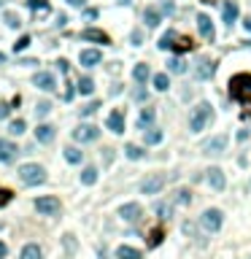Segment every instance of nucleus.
<instances>
[{"label":"nucleus","instance_id":"nucleus-1","mask_svg":"<svg viewBox=\"0 0 251 259\" xmlns=\"http://www.w3.org/2000/svg\"><path fill=\"white\" fill-rule=\"evenodd\" d=\"M214 106L208 103V100H200L197 106L189 111V132H194V135H200V132H206L211 124H214Z\"/></svg>","mask_w":251,"mask_h":259},{"label":"nucleus","instance_id":"nucleus-2","mask_svg":"<svg viewBox=\"0 0 251 259\" xmlns=\"http://www.w3.org/2000/svg\"><path fill=\"white\" fill-rule=\"evenodd\" d=\"M197 227H200V230H206L208 235L222 232V227H224V211L222 208H206L197 216Z\"/></svg>","mask_w":251,"mask_h":259},{"label":"nucleus","instance_id":"nucleus-3","mask_svg":"<svg viewBox=\"0 0 251 259\" xmlns=\"http://www.w3.org/2000/svg\"><path fill=\"white\" fill-rule=\"evenodd\" d=\"M19 181L25 186H41L46 184V168L38 162H25L19 165Z\"/></svg>","mask_w":251,"mask_h":259},{"label":"nucleus","instance_id":"nucleus-4","mask_svg":"<svg viewBox=\"0 0 251 259\" xmlns=\"http://www.w3.org/2000/svg\"><path fill=\"white\" fill-rule=\"evenodd\" d=\"M227 146H230V135H227V132H216V135H211L206 143L200 146V151L206 157H211V160H216V157H222L227 151Z\"/></svg>","mask_w":251,"mask_h":259},{"label":"nucleus","instance_id":"nucleus-5","mask_svg":"<svg viewBox=\"0 0 251 259\" xmlns=\"http://www.w3.org/2000/svg\"><path fill=\"white\" fill-rule=\"evenodd\" d=\"M165 184H168L165 173H148L143 181L138 184V192H140V194H146V197H157V194H162Z\"/></svg>","mask_w":251,"mask_h":259},{"label":"nucleus","instance_id":"nucleus-6","mask_svg":"<svg viewBox=\"0 0 251 259\" xmlns=\"http://www.w3.org/2000/svg\"><path fill=\"white\" fill-rule=\"evenodd\" d=\"M203 181H206L214 192H224L227 189V176L219 165H211V168L203 170Z\"/></svg>","mask_w":251,"mask_h":259},{"label":"nucleus","instance_id":"nucleus-7","mask_svg":"<svg viewBox=\"0 0 251 259\" xmlns=\"http://www.w3.org/2000/svg\"><path fill=\"white\" fill-rule=\"evenodd\" d=\"M230 92H232V97L235 100H251V76L248 73H243V76H232V81H230Z\"/></svg>","mask_w":251,"mask_h":259},{"label":"nucleus","instance_id":"nucleus-8","mask_svg":"<svg viewBox=\"0 0 251 259\" xmlns=\"http://www.w3.org/2000/svg\"><path fill=\"white\" fill-rule=\"evenodd\" d=\"M116 216L127 224H138L140 219H143V205H140V202H122V205L116 208Z\"/></svg>","mask_w":251,"mask_h":259},{"label":"nucleus","instance_id":"nucleus-9","mask_svg":"<svg viewBox=\"0 0 251 259\" xmlns=\"http://www.w3.org/2000/svg\"><path fill=\"white\" fill-rule=\"evenodd\" d=\"M100 138V127L97 124H89V122H84V124H78V127L73 130V140L76 143H95V140Z\"/></svg>","mask_w":251,"mask_h":259},{"label":"nucleus","instance_id":"nucleus-10","mask_svg":"<svg viewBox=\"0 0 251 259\" xmlns=\"http://www.w3.org/2000/svg\"><path fill=\"white\" fill-rule=\"evenodd\" d=\"M35 211L41 216H57L62 211V202H60V197H54V194H46V197L35 200Z\"/></svg>","mask_w":251,"mask_h":259},{"label":"nucleus","instance_id":"nucleus-11","mask_svg":"<svg viewBox=\"0 0 251 259\" xmlns=\"http://www.w3.org/2000/svg\"><path fill=\"white\" fill-rule=\"evenodd\" d=\"M216 73V62L211 57H197L194 62V76H197V81H211Z\"/></svg>","mask_w":251,"mask_h":259},{"label":"nucleus","instance_id":"nucleus-12","mask_svg":"<svg viewBox=\"0 0 251 259\" xmlns=\"http://www.w3.org/2000/svg\"><path fill=\"white\" fill-rule=\"evenodd\" d=\"M106 130L114 132V135H124V130H127V124H124V111L114 108V111L106 116Z\"/></svg>","mask_w":251,"mask_h":259},{"label":"nucleus","instance_id":"nucleus-13","mask_svg":"<svg viewBox=\"0 0 251 259\" xmlns=\"http://www.w3.org/2000/svg\"><path fill=\"white\" fill-rule=\"evenodd\" d=\"M152 127H157V108H140V114L135 116V130L146 132Z\"/></svg>","mask_w":251,"mask_h":259},{"label":"nucleus","instance_id":"nucleus-14","mask_svg":"<svg viewBox=\"0 0 251 259\" xmlns=\"http://www.w3.org/2000/svg\"><path fill=\"white\" fill-rule=\"evenodd\" d=\"M33 84L41 92H54L57 89V78H54V73H49V70H38V73L33 76Z\"/></svg>","mask_w":251,"mask_h":259},{"label":"nucleus","instance_id":"nucleus-15","mask_svg":"<svg viewBox=\"0 0 251 259\" xmlns=\"http://www.w3.org/2000/svg\"><path fill=\"white\" fill-rule=\"evenodd\" d=\"M197 33L203 41H214L216 38V27H214V19L208 14H197Z\"/></svg>","mask_w":251,"mask_h":259},{"label":"nucleus","instance_id":"nucleus-16","mask_svg":"<svg viewBox=\"0 0 251 259\" xmlns=\"http://www.w3.org/2000/svg\"><path fill=\"white\" fill-rule=\"evenodd\" d=\"M238 17H240L238 3H235V0H224V3H222V22H224V27H232L235 22H238Z\"/></svg>","mask_w":251,"mask_h":259},{"label":"nucleus","instance_id":"nucleus-17","mask_svg":"<svg viewBox=\"0 0 251 259\" xmlns=\"http://www.w3.org/2000/svg\"><path fill=\"white\" fill-rule=\"evenodd\" d=\"M152 211L162 219V222H170V219H173V214H176V202H173V200H154Z\"/></svg>","mask_w":251,"mask_h":259},{"label":"nucleus","instance_id":"nucleus-18","mask_svg":"<svg viewBox=\"0 0 251 259\" xmlns=\"http://www.w3.org/2000/svg\"><path fill=\"white\" fill-rule=\"evenodd\" d=\"M17 154H19V148H17V143H14V140L0 138V162H3V165H11L14 160H17Z\"/></svg>","mask_w":251,"mask_h":259},{"label":"nucleus","instance_id":"nucleus-19","mask_svg":"<svg viewBox=\"0 0 251 259\" xmlns=\"http://www.w3.org/2000/svg\"><path fill=\"white\" fill-rule=\"evenodd\" d=\"M78 62H81V68H97L100 62H103V51L100 49H81Z\"/></svg>","mask_w":251,"mask_h":259},{"label":"nucleus","instance_id":"nucleus-20","mask_svg":"<svg viewBox=\"0 0 251 259\" xmlns=\"http://www.w3.org/2000/svg\"><path fill=\"white\" fill-rule=\"evenodd\" d=\"M57 138V127H54V124H38L35 127V140L38 143H52V140Z\"/></svg>","mask_w":251,"mask_h":259},{"label":"nucleus","instance_id":"nucleus-21","mask_svg":"<svg viewBox=\"0 0 251 259\" xmlns=\"http://www.w3.org/2000/svg\"><path fill=\"white\" fill-rule=\"evenodd\" d=\"M162 17H165V14L160 11V9H157V6H146V11H143V22H146V27H160L162 25Z\"/></svg>","mask_w":251,"mask_h":259},{"label":"nucleus","instance_id":"nucleus-22","mask_svg":"<svg viewBox=\"0 0 251 259\" xmlns=\"http://www.w3.org/2000/svg\"><path fill=\"white\" fill-rule=\"evenodd\" d=\"M176 202V205H181V208H186V205H192V200H194V194H192V189L189 186H178V189L173 192V197H170Z\"/></svg>","mask_w":251,"mask_h":259},{"label":"nucleus","instance_id":"nucleus-23","mask_svg":"<svg viewBox=\"0 0 251 259\" xmlns=\"http://www.w3.org/2000/svg\"><path fill=\"white\" fill-rule=\"evenodd\" d=\"M148 78H152V68H148L146 62H138V65L132 68V81H135L138 86H143Z\"/></svg>","mask_w":251,"mask_h":259},{"label":"nucleus","instance_id":"nucleus-24","mask_svg":"<svg viewBox=\"0 0 251 259\" xmlns=\"http://www.w3.org/2000/svg\"><path fill=\"white\" fill-rule=\"evenodd\" d=\"M124 157H127L130 162H140V160H146V146H138V143H127L124 146Z\"/></svg>","mask_w":251,"mask_h":259},{"label":"nucleus","instance_id":"nucleus-25","mask_svg":"<svg viewBox=\"0 0 251 259\" xmlns=\"http://www.w3.org/2000/svg\"><path fill=\"white\" fill-rule=\"evenodd\" d=\"M100 178V170L95 168V165H87V168L81 170V176H78V181H81L84 186H95Z\"/></svg>","mask_w":251,"mask_h":259},{"label":"nucleus","instance_id":"nucleus-26","mask_svg":"<svg viewBox=\"0 0 251 259\" xmlns=\"http://www.w3.org/2000/svg\"><path fill=\"white\" fill-rule=\"evenodd\" d=\"M62 157H65L68 165H81L84 162V151L78 146H65L62 148Z\"/></svg>","mask_w":251,"mask_h":259},{"label":"nucleus","instance_id":"nucleus-27","mask_svg":"<svg viewBox=\"0 0 251 259\" xmlns=\"http://www.w3.org/2000/svg\"><path fill=\"white\" fill-rule=\"evenodd\" d=\"M186 70H189V65H186V60H184V57H178V54H176V57H170V60H168V73L184 76Z\"/></svg>","mask_w":251,"mask_h":259},{"label":"nucleus","instance_id":"nucleus-28","mask_svg":"<svg viewBox=\"0 0 251 259\" xmlns=\"http://www.w3.org/2000/svg\"><path fill=\"white\" fill-rule=\"evenodd\" d=\"M165 140V132L160 130V127H152V130H146L143 132V146L148 148V146H160Z\"/></svg>","mask_w":251,"mask_h":259},{"label":"nucleus","instance_id":"nucleus-29","mask_svg":"<svg viewBox=\"0 0 251 259\" xmlns=\"http://www.w3.org/2000/svg\"><path fill=\"white\" fill-rule=\"evenodd\" d=\"M116 259H143V251L135 248V246H119L114 251Z\"/></svg>","mask_w":251,"mask_h":259},{"label":"nucleus","instance_id":"nucleus-30","mask_svg":"<svg viewBox=\"0 0 251 259\" xmlns=\"http://www.w3.org/2000/svg\"><path fill=\"white\" fill-rule=\"evenodd\" d=\"M19 259H43V251L38 243H27V246L19 251Z\"/></svg>","mask_w":251,"mask_h":259},{"label":"nucleus","instance_id":"nucleus-31","mask_svg":"<svg viewBox=\"0 0 251 259\" xmlns=\"http://www.w3.org/2000/svg\"><path fill=\"white\" fill-rule=\"evenodd\" d=\"M81 41H95V43H103L106 46L108 43V35L103 33V30H92L89 27V30H84V33H81Z\"/></svg>","mask_w":251,"mask_h":259},{"label":"nucleus","instance_id":"nucleus-32","mask_svg":"<svg viewBox=\"0 0 251 259\" xmlns=\"http://www.w3.org/2000/svg\"><path fill=\"white\" fill-rule=\"evenodd\" d=\"M152 84H154L157 92H168L170 89V76L168 73H154L152 76Z\"/></svg>","mask_w":251,"mask_h":259},{"label":"nucleus","instance_id":"nucleus-33","mask_svg":"<svg viewBox=\"0 0 251 259\" xmlns=\"http://www.w3.org/2000/svg\"><path fill=\"white\" fill-rule=\"evenodd\" d=\"M76 89H78V95H95V81H92L89 76H84V78H78V84H76Z\"/></svg>","mask_w":251,"mask_h":259},{"label":"nucleus","instance_id":"nucleus-34","mask_svg":"<svg viewBox=\"0 0 251 259\" xmlns=\"http://www.w3.org/2000/svg\"><path fill=\"white\" fill-rule=\"evenodd\" d=\"M173 41H176V30H168V33H165L160 41H157V49H165V51L173 49V46H176Z\"/></svg>","mask_w":251,"mask_h":259},{"label":"nucleus","instance_id":"nucleus-35","mask_svg":"<svg viewBox=\"0 0 251 259\" xmlns=\"http://www.w3.org/2000/svg\"><path fill=\"white\" fill-rule=\"evenodd\" d=\"M3 22H6V27H11V30H19L22 27V19H19L17 11H6L3 14Z\"/></svg>","mask_w":251,"mask_h":259},{"label":"nucleus","instance_id":"nucleus-36","mask_svg":"<svg viewBox=\"0 0 251 259\" xmlns=\"http://www.w3.org/2000/svg\"><path fill=\"white\" fill-rule=\"evenodd\" d=\"M9 132H11V135H25V132H27V122L25 119H14L11 124H9Z\"/></svg>","mask_w":251,"mask_h":259},{"label":"nucleus","instance_id":"nucleus-37","mask_svg":"<svg viewBox=\"0 0 251 259\" xmlns=\"http://www.w3.org/2000/svg\"><path fill=\"white\" fill-rule=\"evenodd\" d=\"M27 9L30 11H41V14H46V11H49V0H27Z\"/></svg>","mask_w":251,"mask_h":259},{"label":"nucleus","instance_id":"nucleus-38","mask_svg":"<svg viewBox=\"0 0 251 259\" xmlns=\"http://www.w3.org/2000/svg\"><path fill=\"white\" fill-rule=\"evenodd\" d=\"M49 114H52V103H49V100H41V103L35 106V116H38V119H43V116H49Z\"/></svg>","mask_w":251,"mask_h":259},{"label":"nucleus","instance_id":"nucleus-39","mask_svg":"<svg viewBox=\"0 0 251 259\" xmlns=\"http://www.w3.org/2000/svg\"><path fill=\"white\" fill-rule=\"evenodd\" d=\"M97 108H100V100H92V103L81 106V116H84V119H87V116H95V114H97Z\"/></svg>","mask_w":251,"mask_h":259},{"label":"nucleus","instance_id":"nucleus-40","mask_svg":"<svg viewBox=\"0 0 251 259\" xmlns=\"http://www.w3.org/2000/svg\"><path fill=\"white\" fill-rule=\"evenodd\" d=\"M30 43H33V38H30V35H22L19 41L14 43V51H17V54H19V51H25V49H27Z\"/></svg>","mask_w":251,"mask_h":259},{"label":"nucleus","instance_id":"nucleus-41","mask_svg":"<svg viewBox=\"0 0 251 259\" xmlns=\"http://www.w3.org/2000/svg\"><path fill=\"white\" fill-rule=\"evenodd\" d=\"M143 30H132V33H130V43L132 46H143Z\"/></svg>","mask_w":251,"mask_h":259},{"label":"nucleus","instance_id":"nucleus-42","mask_svg":"<svg viewBox=\"0 0 251 259\" xmlns=\"http://www.w3.org/2000/svg\"><path fill=\"white\" fill-rule=\"evenodd\" d=\"M132 100H135V103H146V100H148V92L143 89V86H138V89L132 92Z\"/></svg>","mask_w":251,"mask_h":259},{"label":"nucleus","instance_id":"nucleus-43","mask_svg":"<svg viewBox=\"0 0 251 259\" xmlns=\"http://www.w3.org/2000/svg\"><path fill=\"white\" fill-rule=\"evenodd\" d=\"M162 238H165V232H162V230H152V238H148V246H160V243H162Z\"/></svg>","mask_w":251,"mask_h":259},{"label":"nucleus","instance_id":"nucleus-44","mask_svg":"<svg viewBox=\"0 0 251 259\" xmlns=\"http://www.w3.org/2000/svg\"><path fill=\"white\" fill-rule=\"evenodd\" d=\"M62 243H65V251H68V254H73V251H76V238H73L70 232L62 238Z\"/></svg>","mask_w":251,"mask_h":259},{"label":"nucleus","instance_id":"nucleus-45","mask_svg":"<svg viewBox=\"0 0 251 259\" xmlns=\"http://www.w3.org/2000/svg\"><path fill=\"white\" fill-rule=\"evenodd\" d=\"M160 11H162V14H176V3H173V0H162V3H160Z\"/></svg>","mask_w":251,"mask_h":259},{"label":"nucleus","instance_id":"nucleus-46","mask_svg":"<svg viewBox=\"0 0 251 259\" xmlns=\"http://www.w3.org/2000/svg\"><path fill=\"white\" fill-rule=\"evenodd\" d=\"M248 138H251V132H248L246 127H240L238 132H235V140H238V143H240V146H243V143H246V140H248Z\"/></svg>","mask_w":251,"mask_h":259},{"label":"nucleus","instance_id":"nucleus-47","mask_svg":"<svg viewBox=\"0 0 251 259\" xmlns=\"http://www.w3.org/2000/svg\"><path fill=\"white\" fill-rule=\"evenodd\" d=\"M68 6H73V9H84L87 6V0H65Z\"/></svg>","mask_w":251,"mask_h":259},{"label":"nucleus","instance_id":"nucleus-48","mask_svg":"<svg viewBox=\"0 0 251 259\" xmlns=\"http://www.w3.org/2000/svg\"><path fill=\"white\" fill-rule=\"evenodd\" d=\"M103 160H106V165L114 162V148H103Z\"/></svg>","mask_w":251,"mask_h":259},{"label":"nucleus","instance_id":"nucleus-49","mask_svg":"<svg viewBox=\"0 0 251 259\" xmlns=\"http://www.w3.org/2000/svg\"><path fill=\"white\" fill-rule=\"evenodd\" d=\"M9 114H11V108L6 106V103H0V122H3V119H6V116H9Z\"/></svg>","mask_w":251,"mask_h":259},{"label":"nucleus","instance_id":"nucleus-50","mask_svg":"<svg viewBox=\"0 0 251 259\" xmlns=\"http://www.w3.org/2000/svg\"><path fill=\"white\" fill-rule=\"evenodd\" d=\"M84 19H97V11L95 9H84Z\"/></svg>","mask_w":251,"mask_h":259},{"label":"nucleus","instance_id":"nucleus-51","mask_svg":"<svg viewBox=\"0 0 251 259\" xmlns=\"http://www.w3.org/2000/svg\"><path fill=\"white\" fill-rule=\"evenodd\" d=\"M57 68H60V73H68V68H70V65H68V60H60V62H57Z\"/></svg>","mask_w":251,"mask_h":259},{"label":"nucleus","instance_id":"nucleus-52","mask_svg":"<svg viewBox=\"0 0 251 259\" xmlns=\"http://www.w3.org/2000/svg\"><path fill=\"white\" fill-rule=\"evenodd\" d=\"M68 25V17H65V14H60V17H57V27H65Z\"/></svg>","mask_w":251,"mask_h":259},{"label":"nucleus","instance_id":"nucleus-53","mask_svg":"<svg viewBox=\"0 0 251 259\" xmlns=\"http://www.w3.org/2000/svg\"><path fill=\"white\" fill-rule=\"evenodd\" d=\"M238 165H240V168H246V165H248V157L240 154V157H238Z\"/></svg>","mask_w":251,"mask_h":259},{"label":"nucleus","instance_id":"nucleus-54","mask_svg":"<svg viewBox=\"0 0 251 259\" xmlns=\"http://www.w3.org/2000/svg\"><path fill=\"white\" fill-rule=\"evenodd\" d=\"M243 30H246V33H251V17L243 19Z\"/></svg>","mask_w":251,"mask_h":259},{"label":"nucleus","instance_id":"nucleus-55","mask_svg":"<svg viewBox=\"0 0 251 259\" xmlns=\"http://www.w3.org/2000/svg\"><path fill=\"white\" fill-rule=\"evenodd\" d=\"M6 254H9V246H6V243H0V259H3Z\"/></svg>","mask_w":251,"mask_h":259},{"label":"nucleus","instance_id":"nucleus-56","mask_svg":"<svg viewBox=\"0 0 251 259\" xmlns=\"http://www.w3.org/2000/svg\"><path fill=\"white\" fill-rule=\"evenodd\" d=\"M3 62H6V54H3V51H0V65H3Z\"/></svg>","mask_w":251,"mask_h":259},{"label":"nucleus","instance_id":"nucleus-57","mask_svg":"<svg viewBox=\"0 0 251 259\" xmlns=\"http://www.w3.org/2000/svg\"><path fill=\"white\" fill-rule=\"evenodd\" d=\"M116 3H130V0H116Z\"/></svg>","mask_w":251,"mask_h":259},{"label":"nucleus","instance_id":"nucleus-58","mask_svg":"<svg viewBox=\"0 0 251 259\" xmlns=\"http://www.w3.org/2000/svg\"><path fill=\"white\" fill-rule=\"evenodd\" d=\"M0 9H3V0H0Z\"/></svg>","mask_w":251,"mask_h":259}]
</instances>
